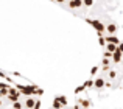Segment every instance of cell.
I'll return each mask as SVG.
<instances>
[{
	"label": "cell",
	"instance_id": "obj_1",
	"mask_svg": "<svg viewBox=\"0 0 123 109\" xmlns=\"http://www.w3.org/2000/svg\"><path fill=\"white\" fill-rule=\"evenodd\" d=\"M84 3H83V0H70L69 2V8L70 9H76V8H80V6H83Z\"/></svg>",
	"mask_w": 123,
	"mask_h": 109
},
{
	"label": "cell",
	"instance_id": "obj_2",
	"mask_svg": "<svg viewBox=\"0 0 123 109\" xmlns=\"http://www.w3.org/2000/svg\"><path fill=\"white\" fill-rule=\"evenodd\" d=\"M106 31H108L109 34H114L115 31H117V25L115 24H108L106 25Z\"/></svg>",
	"mask_w": 123,
	"mask_h": 109
},
{
	"label": "cell",
	"instance_id": "obj_3",
	"mask_svg": "<svg viewBox=\"0 0 123 109\" xmlns=\"http://www.w3.org/2000/svg\"><path fill=\"white\" fill-rule=\"evenodd\" d=\"M25 106H27L28 109H34V106H36V101H34L33 98H27V101H25Z\"/></svg>",
	"mask_w": 123,
	"mask_h": 109
},
{
	"label": "cell",
	"instance_id": "obj_4",
	"mask_svg": "<svg viewBox=\"0 0 123 109\" xmlns=\"http://www.w3.org/2000/svg\"><path fill=\"white\" fill-rule=\"evenodd\" d=\"M106 41H108L109 44H114V45H120V41H118V37H115V36H109Z\"/></svg>",
	"mask_w": 123,
	"mask_h": 109
},
{
	"label": "cell",
	"instance_id": "obj_5",
	"mask_svg": "<svg viewBox=\"0 0 123 109\" xmlns=\"http://www.w3.org/2000/svg\"><path fill=\"white\" fill-rule=\"evenodd\" d=\"M95 87L97 89H103L105 87V79L103 78H97L95 79Z\"/></svg>",
	"mask_w": 123,
	"mask_h": 109
},
{
	"label": "cell",
	"instance_id": "obj_6",
	"mask_svg": "<svg viewBox=\"0 0 123 109\" xmlns=\"http://www.w3.org/2000/svg\"><path fill=\"white\" fill-rule=\"evenodd\" d=\"M122 52H120V50H117V52H115L114 53V56H112V59H114V62H120V61H122Z\"/></svg>",
	"mask_w": 123,
	"mask_h": 109
},
{
	"label": "cell",
	"instance_id": "obj_7",
	"mask_svg": "<svg viewBox=\"0 0 123 109\" xmlns=\"http://www.w3.org/2000/svg\"><path fill=\"white\" fill-rule=\"evenodd\" d=\"M53 108H55V109H61V108H62V103H61V101L56 98V100L53 101Z\"/></svg>",
	"mask_w": 123,
	"mask_h": 109
},
{
	"label": "cell",
	"instance_id": "obj_8",
	"mask_svg": "<svg viewBox=\"0 0 123 109\" xmlns=\"http://www.w3.org/2000/svg\"><path fill=\"white\" fill-rule=\"evenodd\" d=\"M81 104H83L84 109H87V108H89V104H90V101L89 100H81Z\"/></svg>",
	"mask_w": 123,
	"mask_h": 109
},
{
	"label": "cell",
	"instance_id": "obj_9",
	"mask_svg": "<svg viewBox=\"0 0 123 109\" xmlns=\"http://www.w3.org/2000/svg\"><path fill=\"white\" fill-rule=\"evenodd\" d=\"M12 108H14V109H22V103H20V101H14Z\"/></svg>",
	"mask_w": 123,
	"mask_h": 109
},
{
	"label": "cell",
	"instance_id": "obj_10",
	"mask_svg": "<svg viewBox=\"0 0 123 109\" xmlns=\"http://www.w3.org/2000/svg\"><path fill=\"white\" fill-rule=\"evenodd\" d=\"M84 6H92L93 5V0H83Z\"/></svg>",
	"mask_w": 123,
	"mask_h": 109
},
{
	"label": "cell",
	"instance_id": "obj_11",
	"mask_svg": "<svg viewBox=\"0 0 123 109\" xmlns=\"http://www.w3.org/2000/svg\"><path fill=\"white\" fill-rule=\"evenodd\" d=\"M58 100L62 103V106H66V104H67V98L66 97H58Z\"/></svg>",
	"mask_w": 123,
	"mask_h": 109
},
{
	"label": "cell",
	"instance_id": "obj_12",
	"mask_svg": "<svg viewBox=\"0 0 123 109\" xmlns=\"http://www.w3.org/2000/svg\"><path fill=\"white\" fill-rule=\"evenodd\" d=\"M115 76H117V72H115V70H111V72H109V78H115Z\"/></svg>",
	"mask_w": 123,
	"mask_h": 109
},
{
	"label": "cell",
	"instance_id": "obj_13",
	"mask_svg": "<svg viewBox=\"0 0 123 109\" xmlns=\"http://www.w3.org/2000/svg\"><path fill=\"white\" fill-rule=\"evenodd\" d=\"M114 54L112 53H109V52H105V59H108V58H112Z\"/></svg>",
	"mask_w": 123,
	"mask_h": 109
},
{
	"label": "cell",
	"instance_id": "obj_14",
	"mask_svg": "<svg viewBox=\"0 0 123 109\" xmlns=\"http://www.w3.org/2000/svg\"><path fill=\"white\" fill-rule=\"evenodd\" d=\"M34 109H41V101H36V106H34Z\"/></svg>",
	"mask_w": 123,
	"mask_h": 109
},
{
	"label": "cell",
	"instance_id": "obj_15",
	"mask_svg": "<svg viewBox=\"0 0 123 109\" xmlns=\"http://www.w3.org/2000/svg\"><path fill=\"white\" fill-rule=\"evenodd\" d=\"M105 44H106V41L103 37H100V45H105Z\"/></svg>",
	"mask_w": 123,
	"mask_h": 109
},
{
	"label": "cell",
	"instance_id": "obj_16",
	"mask_svg": "<svg viewBox=\"0 0 123 109\" xmlns=\"http://www.w3.org/2000/svg\"><path fill=\"white\" fill-rule=\"evenodd\" d=\"M118 50H120V52L123 53V42H120V45H118Z\"/></svg>",
	"mask_w": 123,
	"mask_h": 109
},
{
	"label": "cell",
	"instance_id": "obj_17",
	"mask_svg": "<svg viewBox=\"0 0 123 109\" xmlns=\"http://www.w3.org/2000/svg\"><path fill=\"white\" fill-rule=\"evenodd\" d=\"M6 94V91H5V89H2V91H0V95H5Z\"/></svg>",
	"mask_w": 123,
	"mask_h": 109
},
{
	"label": "cell",
	"instance_id": "obj_18",
	"mask_svg": "<svg viewBox=\"0 0 123 109\" xmlns=\"http://www.w3.org/2000/svg\"><path fill=\"white\" fill-rule=\"evenodd\" d=\"M56 2H58V3H64V2H66V0H56Z\"/></svg>",
	"mask_w": 123,
	"mask_h": 109
},
{
	"label": "cell",
	"instance_id": "obj_19",
	"mask_svg": "<svg viewBox=\"0 0 123 109\" xmlns=\"http://www.w3.org/2000/svg\"><path fill=\"white\" fill-rule=\"evenodd\" d=\"M51 2H53V0H51Z\"/></svg>",
	"mask_w": 123,
	"mask_h": 109
}]
</instances>
